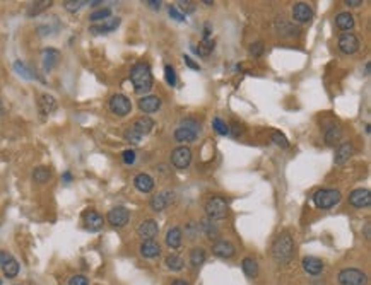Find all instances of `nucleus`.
<instances>
[{
	"mask_svg": "<svg viewBox=\"0 0 371 285\" xmlns=\"http://www.w3.org/2000/svg\"><path fill=\"white\" fill-rule=\"evenodd\" d=\"M130 82L134 84L135 92H139V94L151 91L152 89V74H151L149 65L144 64V62L135 64L134 67L130 68Z\"/></svg>",
	"mask_w": 371,
	"mask_h": 285,
	"instance_id": "obj_1",
	"label": "nucleus"
},
{
	"mask_svg": "<svg viewBox=\"0 0 371 285\" xmlns=\"http://www.w3.org/2000/svg\"><path fill=\"white\" fill-rule=\"evenodd\" d=\"M294 255V242L287 232H282L279 238L274 241L272 244V256L277 263L280 265H287L293 260Z\"/></svg>",
	"mask_w": 371,
	"mask_h": 285,
	"instance_id": "obj_2",
	"label": "nucleus"
},
{
	"mask_svg": "<svg viewBox=\"0 0 371 285\" xmlns=\"http://www.w3.org/2000/svg\"><path fill=\"white\" fill-rule=\"evenodd\" d=\"M341 201V191L334 190V188H324L318 190L317 193L313 195V203L317 208H322V210H327V208H332L334 205H337Z\"/></svg>",
	"mask_w": 371,
	"mask_h": 285,
	"instance_id": "obj_3",
	"label": "nucleus"
},
{
	"mask_svg": "<svg viewBox=\"0 0 371 285\" xmlns=\"http://www.w3.org/2000/svg\"><path fill=\"white\" fill-rule=\"evenodd\" d=\"M199 132H200L199 121L192 120V118H186L175 130V138L178 142H193L199 137Z\"/></svg>",
	"mask_w": 371,
	"mask_h": 285,
	"instance_id": "obj_4",
	"label": "nucleus"
},
{
	"mask_svg": "<svg viewBox=\"0 0 371 285\" xmlns=\"http://www.w3.org/2000/svg\"><path fill=\"white\" fill-rule=\"evenodd\" d=\"M228 201L221 197H212L206 203V214L210 220H221L228 215Z\"/></svg>",
	"mask_w": 371,
	"mask_h": 285,
	"instance_id": "obj_5",
	"label": "nucleus"
},
{
	"mask_svg": "<svg viewBox=\"0 0 371 285\" xmlns=\"http://www.w3.org/2000/svg\"><path fill=\"white\" fill-rule=\"evenodd\" d=\"M337 280L341 285H366L368 284V277L365 272L358 268H344L339 272Z\"/></svg>",
	"mask_w": 371,
	"mask_h": 285,
	"instance_id": "obj_6",
	"label": "nucleus"
},
{
	"mask_svg": "<svg viewBox=\"0 0 371 285\" xmlns=\"http://www.w3.org/2000/svg\"><path fill=\"white\" fill-rule=\"evenodd\" d=\"M110 110L116 116H127L132 111V103L125 94H115L110 99Z\"/></svg>",
	"mask_w": 371,
	"mask_h": 285,
	"instance_id": "obj_7",
	"label": "nucleus"
},
{
	"mask_svg": "<svg viewBox=\"0 0 371 285\" xmlns=\"http://www.w3.org/2000/svg\"><path fill=\"white\" fill-rule=\"evenodd\" d=\"M171 162L176 169H186L192 162V151L185 145L182 147H176L175 151L171 152Z\"/></svg>",
	"mask_w": 371,
	"mask_h": 285,
	"instance_id": "obj_8",
	"label": "nucleus"
},
{
	"mask_svg": "<svg viewBox=\"0 0 371 285\" xmlns=\"http://www.w3.org/2000/svg\"><path fill=\"white\" fill-rule=\"evenodd\" d=\"M337 46H339V50H341L342 53L352 55V53H356V51L359 50V40L356 38V34L344 33V34H341V38H339Z\"/></svg>",
	"mask_w": 371,
	"mask_h": 285,
	"instance_id": "obj_9",
	"label": "nucleus"
},
{
	"mask_svg": "<svg viewBox=\"0 0 371 285\" xmlns=\"http://www.w3.org/2000/svg\"><path fill=\"white\" fill-rule=\"evenodd\" d=\"M349 203L356 208H365L370 207L371 203V193L368 188H358L352 190L351 195H349Z\"/></svg>",
	"mask_w": 371,
	"mask_h": 285,
	"instance_id": "obj_10",
	"label": "nucleus"
},
{
	"mask_svg": "<svg viewBox=\"0 0 371 285\" xmlns=\"http://www.w3.org/2000/svg\"><path fill=\"white\" fill-rule=\"evenodd\" d=\"M130 214L125 207H115L108 212V222L113 227H125L128 224Z\"/></svg>",
	"mask_w": 371,
	"mask_h": 285,
	"instance_id": "obj_11",
	"label": "nucleus"
},
{
	"mask_svg": "<svg viewBox=\"0 0 371 285\" xmlns=\"http://www.w3.org/2000/svg\"><path fill=\"white\" fill-rule=\"evenodd\" d=\"M173 200H175V193H173V191H168V190L161 191V193L154 195V197L151 198V208L154 212H162Z\"/></svg>",
	"mask_w": 371,
	"mask_h": 285,
	"instance_id": "obj_12",
	"label": "nucleus"
},
{
	"mask_svg": "<svg viewBox=\"0 0 371 285\" xmlns=\"http://www.w3.org/2000/svg\"><path fill=\"white\" fill-rule=\"evenodd\" d=\"M82 220H84L86 229H88V231H91V232L99 231V229L103 227V224H105V219H103V215L98 214L96 210L84 212V215H82Z\"/></svg>",
	"mask_w": 371,
	"mask_h": 285,
	"instance_id": "obj_13",
	"label": "nucleus"
},
{
	"mask_svg": "<svg viewBox=\"0 0 371 285\" xmlns=\"http://www.w3.org/2000/svg\"><path fill=\"white\" fill-rule=\"evenodd\" d=\"M159 232V225L156 220H152V219H147V220H142L140 224H139L137 227V234L140 236L142 239H154L156 236H158Z\"/></svg>",
	"mask_w": 371,
	"mask_h": 285,
	"instance_id": "obj_14",
	"label": "nucleus"
},
{
	"mask_svg": "<svg viewBox=\"0 0 371 285\" xmlns=\"http://www.w3.org/2000/svg\"><path fill=\"white\" fill-rule=\"evenodd\" d=\"M313 17V9L306 2H298L293 7V19L298 22H308Z\"/></svg>",
	"mask_w": 371,
	"mask_h": 285,
	"instance_id": "obj_15",
	"label": "nucleus"
},
{
	"mask_svg": "<svg viewBox=\"0 0 371 285\" xmlns=\"http://www.w3.org/2000/svg\"><path fill=\"white\" fill-rule=\"evenodd\" d=\"M212 253L216 256H219V258H231V256H234L236 249H234V246L231 244L230 241H226V239H219V241L214 242Z\"/></svg>",
	"mask_w": 371,
	"mask_h": 285,
	"instance_id": "obj_16",
	"label": "nucleus"
},
{
	"mask_svg": "<svg viewBox=\"0 0 371 285\" xmlns=\"http://www.w3.org/2000/svg\"><path fill=\"white\" fill-rule=\"evenodd\" d=\"M118 26H120V17H113V19H106L105 22L101 24L91 26L89 31H91L93 34H108V33H113Z\"/></svg>",
	"mask_w": 371,
	"mask_h": 285,
	"instance_id": "obj_17",
	"label": "nucleus"
},
{
	"mask_svg": "<svg viewBox=\"0 0 371 285\" xmlns=\"http://www.w3.org/2000/svg\"><path fill=\"white\" fill-rule=\"evenodd\" d=\"M139 108L140 111H144L145 114L156 113L161 108V99L158 96H144L139 99Z\"/></svg>",
	"mask_w": 371,
	"mask_h": 285,
	"instance_id": "obj_18",
	"label": "nucleus"
},
{
	"mask_svg": "<svg viewBox=\"0 0 371 285\" xmlns=\"http://www.w3.org/2000/svg\"><path fill=\"white\" fill-rule=\"evenodd\" d=\"M352 152H354V147H352L351 142H342L337 147V151H335L334 162L335 164H344V162H348L351 159Z\"/></svg>",
	"mask_w": 371,
	"mask_h": 285,
	"instance_id": "obj_19",
	"label": "nucleus"
},
{
	"mask_svg": "<svg viewBox=\"0 0 371 285\" xmlns=\"http://www.w3.org/2000/svg\"><path fill=\"white\" fill-rule=\"evenodd\" d=\"M303 270L308 275H320L324 272V262L315 256H306L303 258Z\"/></svg>",
	"mask_w": 371,
	"mask_h": 285,
	"instance_id": "obj_20",
	"label": "nucleus"
},
{
	"mask_svg": "<svg viewBox=\"0 0 371 285\" xmlns=\"http://www.w3.org/2000/svg\"><path fill=\"white\" fill-rule=\"evenodd\" d=\"M132 128H134L140 137H144V135H147L152 132V128H154V121H152L149 116H140L132 123Z\"/></svg>",
	"mask_w": 371,
	"mask_h": 285,
	"instance_id": "obj_21",
	"label": "nucleus"
},
{
	"mask_svg": "<svg viewBox=\"0 0 371 285\" xmlns=\"http://www.w3.org/2000/svg\"><path fill=\"white\" fill-rule=\"evenodd\" d=\"M134 185L140 193H149V191H152V188H154V179L149 175H145V173H140V175H137L134 178Z\"/></svg>",
	"mask_w": 371,
	"mask_h": 285,
	"instance_id": "obj_22",
	"label": "nucleus"
},
{
	"mask_svg": "<svg viewBox=\"0 0 371 285\" xmlns=\"http://www.w3.org/2000/svg\"><path fill=\"white\" fill-rule=\"evenodd\" d=\"M161 253V246L154 241V239H147L140 244V255L144 258H156Z\"/></svg>",
	"mask_w": 371,
	"mask_h": 285,
	"instance_id": "obj_23",
	"label": "nucleus"
},
{
	"mask_svg": "<svg viewBox=\"0 0 371 285\" xmlns=\"http://www.w3.org/2000/svg\"><path fill=\"white\" fill-rule=\"evenodd\" d=\"M41 58H43V68L46 72H50L51 68H53L55 65L58 64L60 53H58L57 50H53V48H46V50H43V55H41Z\"/></svg>",
	"mask_w": 371,
	"mask_h": 285,
	"instance_id": "obj_24",
	"label": "nucleus"
},
{
	"mask_svg": "<svg viewBox=\"0 0 371 285\" xmlns=\"http://www.w3.org/2000/svg\"><path fill=\"white\" fill-rule=\"evenodd\" d=\"M57 110V101L50 94H41L40 96V111L41 114H50Z\"/></svg>",
	"mask_w": 371,
	"mask_h": 285,
	"instance_id": "obj_25",
	"label": "nucleus"
},
{
	"mask_svg": "<svg viewBox=\"0 0 371 285\" xmlns=\"http://www.w3.org/2000/svg\"><path fill=\"white\" fill-rule=\"evenodd\" d=\"M335 24H337L339 29L342 31H351L354 27V17L349 12H341L337 17H335Z\"/></svg>",
	"mask_w": 371,
	"mask_h": 285,
	"instance_id": "obj_26",
	"label": "nucleus"
},
{
	"mask_svg": "<svg viewBox=\"0 0 371 285\" xmlns=\"http://www.w3.org/2000/svg\"><path fill=\"white\" fill-rule=\"evenodd\" d=\"M166 244L169 246V248L176 249L182 246V229L180 227H171L168 231V234H166Z\"/></svg>",
	"mask_w": 371,
	"mask_h": 285,
	"instance_id": "obj_27",
	"label": "nucleus"
},
{
	"mask_svg": "<svg viewBox=\"0 0 371 285\" xmlns=\"http://www.w3.org/2000/svg\"><path fill=\"white\" fill-rule=\"evenodd\" d=\"M241 268H243L245 275L250 277V279H255L258 275V265H256V262L253 258H245L241 262Z\"/></svg>",
	"mask_w": 371,
	"mask_h": 285,
	"instance_id": "obj_28",
	"label": "nucleus"
},
{
	"mask_svg": "<svg viewBox=\"0 0 371 285\" xmlns=\"http://www.w3.org/2000/svg\"><path fill=\"white\" fill-rule=\"evenodd\" d=\"M50 178H51V171L48 168H45V166H40V168H36L33 171L34 183H40V185H43V183H46Z\"/></svg>",
	"mask_w": 371,
	"mask_h": 285,
	"instance_id": "obj_29",
	"label": "nucleus"
},
{
	"mask_svg": "<svg viewBox=\"0 0 371 285\" xmlns=\"http://www.w3.org/2000/svg\"><path fill=\"white\" fill-rule=\"evenodd\" d=\"M2 272L7 279H16L17 273H19V263H17V260L12 258L10 262H7L5 265L2 266Z\"/></svg>",
	"mask_w": 371,
	"mask_h": 285,
	"instance_id": "obj_30",
	"label": "nucleus"
},
{
	"mask_svg": "<svg viewBox=\"0 0 371 285\" xmlns=\"http://www.w3.org/2000/svg\"><path fill=\"white\" fill-rule=\"evenodd\" d=\"M206 262V251L202 248H193L190 251V265L192 266H200L202 263Z\"/></svg>",
	"mask_w": 371,
	"mask_h": 285,
	"instance_id": "obj_31",
	"label": "nucleus"
},
{
	"mask_svg": "<svg viewBox=\"0 0 371 285\" xmlns=\"http://www.w3.org/2000/svg\"><path fill=\"white\" fill-rule=\"evenodd\" d=\"M166 266H168L171 272H180V270H183V265H185V262H183L182 258H180L178 255H169L166 256Z\"/></svg>",
	"mask_w": 371,
	"mask_h": 285,
	"instance_id": "obj_32",
	"label": "nucleus"
},
{
	"mask_svg": "<svg viewBox=\"0 0 371 285\" xmlns=\"http://www.w3.org/2000/svg\"><path fill=\"white\" fill-rule=\"evenodd\" d=\"M14 70H16L17 74H19L23 79H36L34 72L31 70V68L27 67V65L24 64V62H21V60H17L16 64H14Z\"/></svg>",
	"mask_w": 371,
	"mask_h": 285,
	"instance_id": "obj_33",
	"label": "nucleus"
},
{
	"mask_svg": "<svg viewBox=\"0 0 371 285\" xmlns=\"http://www.w3.org/2000/svg\"><path fill=\"white\" fill-rule=\"evenodd\" d=\"M212 50H214V41L212 40H202L199 43V48H193V51L199 53L200 57H209Z\"/></svg>",
	"mask_w": 371,
	"mask_h": 285,
	"instance_id": "obj_34",
	"label": "nucleus"
},
{
	"mask_svg": "<svg viewBox=\"0 0 371 285\" xmlns=\"http://www.w3.org/2000/svg\"><path fill=\"white\" fill-rule=\"evenodd\" d=\"M51 0H45V2H34L33 5L27 9V16L29 17H33V16H38L40 12H43V10H46L48 7L51 5Z\"/></svg>",
	"mask_w": 371,
	"mask_h": 285,
	"instance_id": "obj_35",
	"label": "nucleus"
},
{
	"mask_svg": "<svg viewBox=\"0 0 371 285\" xmlns=\"http://www.w3.org/2000/svg\"><path fill=\"white\" fill-rule=\"evenodd\" d=\"M112 17V9H108V7H105V9H98L94 10V12L89 16V21H93V22H99V21H106Z\"/></svg>",
	"mask_w": 371,
	"mask_h": 285,
	"instance_id": "obj_36",
	"label": "nucleus"
},
{
	"mask_svg": "<svg viewBox=\"0 0 371 285\" xmlns=\"http://www.w3.org/2000/svg\"><path fill=\"white\" fill-rule=\"evenodd\" d=\"M341 135H342L341 128H339V127H330L327 130V133H325V142H327L328 145L335 144V142L341 138Z\"/></svg>",
	"mask_w": 371,
	"mask_h": 285,
	"instance_id": "obj_37",
	"label": "nucleus"
},
{
	"mask_svg": "<svg viewBox=\"0 0 371 285\" xmlns=\"http://www.w3.org/2000/svg\"><path fill=\"white\" fill-rule=\"evenodd\" d=\"M123 138L128 142V144H132V145H139V144H140V140H142V137L132 127H128L127 130H125Z\"/></svg>",
	"mask_w": 371,
	"mask_h": 285,
	"instance_id": "obj_38",
	"label": "nucleus"
},
{
	"mask_svg": "<svg viewBox=\"0 0 371 285\" xmlns=\"http://www.w3.org/2000/svg\"><path fill=\"white\" fill-rule=\"evenodd\" d=\"M212 128L216 130V133H219V135H230V127H228L226 121H223L221 118H214Z\"/></svg>",
	"mask_w": 371,
	"mask_h": 285,
	"instance_id": "obj_39",
	"label": "nucleus"
},
{
	"mask_svg": "<svg viewBox=\"0 0 371 285\" xmlns=\"http://www.w3.org/2000/svg\"><path fill=\"white\" fill-rule=\"evenodd\" d=\"M272 142L276 145H279V147H282V149H287V145H289L286 135L280 133V132H274V133H272Z\"/></svg>",
	"mask_w": 371,
	"mask_h": 285,
	"instance_id": "obj_40",
	"label": "nucleus"
},
{
	"mask_svg": "<svg viewBox=\"0 0 371 285\" xmlns=\"http://www.w3.org/2000/svg\"><path fill=\"white\" fill-rule=\"evenodd\" d=\"M164 77H166V82H168L169 86H176V74H175V68L171 67V65H166L164 67Z\"/></svg>",
	"mask_w": 371,
	"mask_h": 285,
	"instance_id": "obj_41",
	"label": "nucleus"
},
{
	"mask_svg": "<svg viewBox=\"0 0 371 285\" xmlns=\"http://www.w3.org/2000/svg\"><path fill=\"white\" fill-rule=\"evenodd\" d=\"M185 234L188 239H195L197 236H199V224H197V222H190L185 229Z\"/></svg>",
	"mask_w": 371,
	"mask_h": 285,
	"instance_id": "obj_42",
	"label": "nucleus"
},
{
	"mask_svg": "<svg viewBox=\"0 0 371 285\" xmlns=\"http://www.w3.org/2000/svg\"><path fill=\"white\" fill-rule=\"evenodd\" d=\"M82 5H86V2H82V0H75V2H64V7L69 10V12H77Z\"/></svg>",
	"mask_w": 371,
	"mask_h": 285,
	"instance_id": "obj_43",
	"label": "nucleus"
},
{
	"mask_svg": "<svg viewBox=\"0 0 371 285\" xmlns=\"http://www.w3.org/2000/svg\"><path fill=\"white\" fill-rule=\"evenodd\" d=\"M169 16H171V19H175V21H180V22H183V21H186V16H185V14H182V12H180V10L176 9L175 5H171V7H169Z\"/></svg>",
	"mask_w": 371,
	"mask_h": 285,
	"instance_id": "obj_44",
	"label": "nucleus"
},
{
	"mask_svg": "<svg viewBox=\"0 0 371 285\" xmlns=\"http://www.w3.org/2000/svg\"><path fill=\"white\" fill-rule=\"evenodd\" d=\"M67 285H89V280H88V277H84V275H74L70 280H69Z\"/></svg>",
	"mask_w": 371,
	"mask_h": 285,
	"instance_id": "obj_45",
	"label": "nucleus"
},
{
	"mask_svg": "<svg viewBox=\"0 0 371 285\" xmlns=\"http://www.w3.org/2000/svg\"><path fill=\"white\" fill-rule=\"evenodd\" d=\"M250 53H252L253 57H260V55L263 53V43H262V41H256V43H253L252 48H250Z\"/></svg>",
	"mask_w": 371,
	"mask_h": 285,
	"instance_id": "obj_46",
	"label": "nucleus"
},
{
	"mask_svg": "<svg viewBox=\"0 0 371 285\" xmlns=\"http://www.w3.org/2000/svg\"><path fill=\"white\" fill-rule=\"evenodd\" d=\"M122 159L125 164H134L135 162V152L132 151V149H128V151H125L122 154Z\"/></svg>",
	"mask_w": 371,
	"mask_h": 285,
	"instance_id": "obj_47",
	"label": "nucleus"
},
{
	"mask_svg": "<svg viewBox=\"0 0 371 285\" xmlns=\"http://www.w3.org/2000/svg\"><path fill=\"white\" fill-rule=\"evenodd\" d=\"M202 229H204V231H206V234H207V236H214V234H217L216 227H214L212 222H209V220H204V222H202Z\"/></svg>",
	"mask_w": 371,
	"mask_h": 285,
	"instance_id": "obj_48",
	"label": "nucleus"
},
{
	"mask_svg": "<svg viewBox=\"0 0 371 285\" xmlns=\"http://www.w3.org/2000/svg\"><path fill=\"white\" fill-rule=\"evenodd\" d=\"M178 7H180L182 10H185V12H193V10H195V3H193V2H188V0H186V2L180 0V2H178Z\"/></svg>",
	"mask_w": 371,
	"mask_h": 285,
	"instance_id": "obj_49",
	"label": "nucleus"
},
{
	"mask_svg": "<svg viewBox=\"0 0 371 285\" xmlns=\"http://www.w3.org/2000/svg\"><path fill=\"white\" fill-rule=\"evenodd\" d=\"M14 256L10 255V253H7V251H3V249H0V268H2L3 265H5L7 262H10Z\"/></svg>",
	"mask_w": 371,
	"mask_h": 285,
	"instance_id": "obj_50",
	"label": "nucleus"
},
{
	"mask_svg": "<svg viewBox=\"0 0 371 285\" xmlns=\"http://www.w3.org/2000/svg\"><path fill=\"white\" fill-rule=\"evenodd\" d=\"M185 64L188 65L190 68H193V70H200V65H199V64H195V62H193L190 57H185Z\"/></svg>",
	"mask_w": 371,
	"mask_h": 285,
	"instance_id": "obj_51",
	"label": "nucleus"
},
{
	"mask_svg": "<svg viewBox=\"0 0 371 285\" xmlns=\"http://www.w3.org/2000/svg\"><path fill=\"white\" fill-rule=\"evenodd\" d=\"M145 3H147L151 9H159V7H161V2H159V0H158V2H156V0H147Z\"/></svg>",
	"mask_w": 371,
	"mask_h": 285,
	"instance_id": "obj_52",
	"label": "nucleus"
},
{
	"mask_svg": "<svg viewBox=\"0 0 371 285\" xmlns=\"http://www.w3.org/2000/svg\"><path fill=\"white\" fill-rule=\"evenodd\" d=\"M361 0H346V5H349V7H359L361 5Z\"/></svg>",
	"mask_w": 371,
	"mask_h": 285,
	"instance_id": "obj_53",
	"label": "nucleus"
},
{
	"mask_svg": "<svg viewBox=\"0 0 371 285\" xmlns=\"http://www.w3.org/2000/svg\"><path fill=\"white\" fill-rule=\"evenodd\" d=\"M209 36H210V26L206 24V27H204V40H209Z\"/></svg>",
	"mask_w": 371,
	"mask_h": 285,
	"instance_id": "obj_54",
	"label": "nucleus"
},
{
	"mask_svg": "<svg viewBox=\"0 0 371 285\" xmlns=\"http://www.w3.org/2000/svg\"><path fill=\"white\" fill-rule=\"evenodd\" d=\"M64 181H65V183H70V181H72V175H70L69 171L64 173Z\"/></svg>",
	"mask_w": 371,
	"mask_h": 285,
	"instance_id": "obj_55",
	"label": "nucleus"
},
{
	"mask_svg": "<svg viewBox=\"0 0 371 285\" xmlns=\"http://www.w3.org/2000/svg\"><path fill=\"white\" fill-rule=\"evenodd\" d=\"M370 229H371V225H370V224H366V225H365V238H366V239H370V238H371Z\"/></svg>",
	"mask_w": 371,
	"mask_h": 285,
	"instance_id": "obj_56",
	"label": "nucleus"
},
{
	"mask_svg": "<svg viewBox=\"0 0 371 285\" xmlns=\"http://www.w3.org/2000/svg\"><path fill=\"white\" fill-rule=\"evenodd\" d=\"M173 285H188V284H186L185 280H175V282H173Z\"/></svg>",
	"mask_w": 371,
	"mask_h": 285,
	"instance_id": "obj_57",
	"label": "nucleus"
},
{
	"mask_svg": "<svg viewBox=\"0 0 371 285\" xmlns=\"http://www.w3.org/2000/svg\"><path fill=\"white\" fill-rule=\"evenodd\" d=\"M5 113V108H3V104H2V101H0V116Z\"/></svg>",
	"mask_w": 371,
	"mask_h": 285,
	"instance_id": "obj_58",
	"label": "nucleus"
},
{
	"mask_svg": "<svg viewBox=\"0 0 371 285\" xmlns=\"http://www.w3.org/2000/svg\"><path fill=\"white\" fill-rule=\"evenodd\" d=\"M0 285H2V279H0Z\"/></svg>",
	"mask_w": 371,
	"mask_h": 285,
	"instance_id": "obj_59",
	"label": "nucleus"
}]
</instances>
